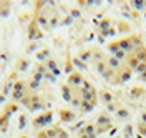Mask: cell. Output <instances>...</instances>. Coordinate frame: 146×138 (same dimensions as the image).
Here are the masks:
<instances>
[{
  "mask_svg": "<svg viewBox=\"0 0 146 138\" xmlns=\"http://www.w3.org/2000/svg\"><path fill=\"white\" fill-rule=\"evenodd\" d=\"M50 120H52V113H46V115H42L38 120H35V121H33V125H35V127H40V125H43V123L50 121Z\"/></svg>",
  "mask_w": 146,
  "mask_h": 138,
  "instance_id": "obj_2",
  "label": "cell"
},
{
  "mask_svg": "<svg viewBox=\"0 0 146 138\" xmlns=\"http://www.w3.org/2000/svg\"><path fill=\"white\" fill-rule=\"evenodd\" d=\"M23 87H25V83L23 82H18L17 85H15V88H13V98L15 100H23Z\"/></svg>",
  "mask_w": 146,
  "mask_h": 138,
  "instance_id": "obj_1",
  "label": "cell"
}]
</instances>
